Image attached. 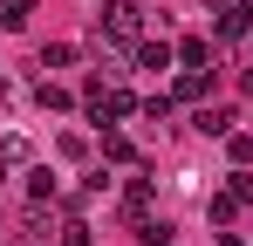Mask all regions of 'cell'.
Returning <instances> with one entry per match:
<instances>
[{
  "instance_id": "obj_1",
  "label": "cell",
  "mask_w": 253,
  "mask_h": 246,
  "mask_svg": "<svg viewBox=\"0 0 253 246\" xmlns=\"http://www.w3.org/2000/svg\"><path fill=\"white\" fill-rule=\"evenodd\" d=\"M137 28H144V7H130V0H110L96 21V35H110V41H137Z\"/></svg>"
},
{
  "instance_id": "obj_2",
  "label": "cell",
  "mask_w": 253,
  "mask_h": 246,
  "mask_svg": "<svg viewBox=\"0 0 253 246\" xmlns=\"http://www.w3.org/2000/svg\"><path fill=\"white\" fill-rule=\"evenodd\" d=\"M89 110H96V123H124L130 110H137V96H130V89H103V82H89Z\"/></svg>"
},
{
  "instance_id": "obj_3",
  "label": "cell",
  "mask_w": 253,
  "mask_h": 246,
  "mask_svg": "<svg viewBox=\"0 0 253 246\" xmlns=\"http://www.w3.org/2000/svg\"><path fill=\"white\" fill-rule=\"evenodd\" d=\"M199 130H206V137H233V110H226V103L199 110Z\"/></svg>"
},
{
  "instance_id": "obj_4",
  "label": "cell",
  "mask_w": 253,
  "mask_h": 246,
  "mask_svg": "<svg viewBox=\"0 0 253 246\" xmlns=\"http://www.w3.org/2000/svg\"><path fill=\"white\" fill-rule=\"evenodd\" d=\"M137 62H144V69H171V48L165 41H137Z\"/></svg>"
},
{
  "instance_id": "obj_5",
  "label": "cell",
  "mask_w": 253,
  "mask_h": 246,
  "mask_svg": "<svg viewBox=\"0 0 253 246\" xmlns=\"http://www.w3.org/2000/svg\"><path fill=\"white\" fill-rule=\"evenodd\" d=\"M206 55H212V41H199V35H185V41H178V62H185V69H199Z\"/></svg>"
},
{
  "instance_id": "obj_6",
  "label": "cell",
  "mask_w": 253,
  "mask_h": 246,
  "mask_svg": "<svg viewBox=\"0 0 253 246\" xmlns=\"http://www.w3.org/2000/svg\"><path fill=\"white\" fill-rule=\"evenodd\" d=\"M28 14H35V0H0V21L7 28H28Z\"/></svg>"
},
{
  "instance_id": "obj_7",
  "label": "cell",
  "mask_w": 253,
  "mask_h": 246,
  "mask_svg": "<svg viewBox=\"0 0 253 246\" xmlns=\"http://www.w3.org/2000/svg\"><path fill=\"white\" fill-rule=\"evenodd\" d=\"M28 192H35V199H55V171H48V164L28 171Z\"/></svg>"
},
{
  "instance_id": "obj_8",
  "label": "cell",
  "mask_w": 253,
  "mask_h": 246,
  "mask_svg": "<svg viewBox=\"0 0 253 246\" xmlns=\"http://www.w3.org/2000/svg\"><path fill=\"white\" fill-rule=\"evenodd\" d=\"M69 62H76V48H69V41H55V48H42V69H69Z\"/></svg>"
},
{
  "instance_id": "obj_9",
  "label": "cell",
  "mask_w": 253,
  "mask_h": 246,
  "mask_svg": "<svg viewBox=\"0 0 253 246\" xmlns=\"http://www.w3.org/2000/svg\"><path fill=\"white\" fill-rule=\"evenodd\" d=\"M206 212H212V226H226V219H233V212H240V199H233V192H219V199H212Z\"/></svg>"
},
{
  "instance_id": "obj_10",
  "label": "cell",
  "mask_w": 253,
  "mask_h": 246,
  "mask_svg": "<svg viewBox=\"0 0 253 246\" xmlns=\"http://www.w3.org/2000/svg\"><path fill=\"white\" fill-rule=\"evenodd\" d=\"M178 96H185V103H192V96H206V76H199V69H185V76H178Z\"/></svg>"
},
{
  "instance_id": "obj_11",
  "label": "cell",
  "mask_w": 253,
  "mask_h": 246,
  "mask_svg": "<svg viewBox=\"0 0 253 246\" xmlns=\"http://www.w3.org/2000/svg\"><path fill=\"white\" fill-rule=\"evenodd\" d=\"M226 192H233L240 205H253V178H247V171H233V185H226Z\"/></svg>"
},
{
  "instance_id": "obj_12",
  "label": "cell",
  "mask_w": 253,
  "mask_h": 246,
  "mask_svg": "<svg viewBox=\"0 0 253 246\" xmlns=\"http://www.w3.org/2000/svg\"><path fill=\"white\" fill-rule=\"evenodd\" d=\"M62 246H89V226H83V219H69V226H62Z\"/></svg>"
},
{
  "instance_id": "obj_13",
  "label": "cell",
  "mask_w": 253,
  "mask_h": 246,
  "mask_svg": "<svg viewBox=\"0 0 253 246\" xmlns=\"http://www.w3.org/2000/svg\"><path fill=\"white\" fill-rule=\"evenodd\" d=\"M247 7H253V0H247Z\"/></svg>"
}]
</instances>
